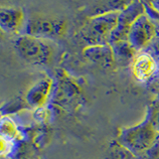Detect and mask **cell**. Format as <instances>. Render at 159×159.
<instances>
[{"mask_svg":"<svg viewBox=\"0 0 159 159\" xmlns=\"http://www.w3.org/2000/svg\"><path fill=\"white\" fill-rule=\"evenodd\" d=\"M155 25L152 22L151 18L145 13L133 23L129 30L127 40L137 52H141L143 48H145L151 42L155 36Z\"/></svg>","mask_w":159,"mask_h":159,"instance_id":"cell-6","label":"cell"},{"mask_svg":"<svg viewBox=\"0 0 159 159\" xmlns=\"http://www.w3.org/2000/svg\"><path fill=\"white\" fill-rule=\"evenodd\" d=\"M111 46L112 48L116 62L121 65H131L136 54L138 53L128 42V40H122V41L112 43Z\"/></svg>","mask_w":159,"mask_h":159,"instance_id":"cell-12","label":"cell"},{"mask_svg":"<svg viewBox=\"0 0 159 159\" xmlns=\"http://www.w3.org/2000/svg\"><path fill=\"white\" fill-rule=\"evenodd\" d=\"M51 80L49 78L42 79L30 89L27 93V102L34 107H41L46 102L51 89Z\"/></svg>","mask_w":159,"mask_h":159,"instance_id":"cell-10","label":"cell"},{"mask_svg":"<svg viewBox=\"0 0 159 159\" xmlns=\"http://www.w3.org/2000/svg\"><path fill=\"white\" fill-rule=\"evenodd\" d=\"M152 7L157 11V13H159V1H154V2H150Z\"/></svg>","mask_w":159,"mask_h":159,"instance_id":"cell-17","label":"cell"},{"mask_svg":"<svg viewBox=\"0 0 159 159\" xmlns=\"http://www.w3.org/2000/svg\"><path fill=\"white\" fill-rule=\"evenodd\" d=\"M15 47L24 61L32 65L45 66L52 61L54 49L50 40L25 34L18 37Z\"/></svg>","mask_w":159,"mask_h":159,"instance_id":"cell-3","label":"cell"},{"mask_svg":"<svg viewBox=\"0 0 159 159\" xmlns=\"http://www.w3.org/2000/svg\"><path fill=\"white\" fill-rule=\"evenodd\" d=\"M145 116L148 117L154 129L159 133V94L149 104Z\"/></svg>","mask_w":159,"mask_h":159,"instance_id":"cell-14","label":"cell"},{"mask_svg":"<svg viewBox=\"0 0 159 159\" xmlns=\"http://www.w3.org/2000/svg\"><path fill=\"white\" fill-rule=\"evenodd\" d=\"M84 56L92 63L103 69L112 68L116 64L112 48L109 44L88 46L84 50Z\"/></svg>","mask_w":159,"mask_h":159,"instance_id":"cell-8","label":"cell"},{"mask_svg":"<svg viewBox=\"0 0 159 159\" xmlns=\"http://www.w3.org/2000/svg\"><path fill=\"white\" fill-rule=\"evenodd\" d=\"M119 12L91 17L80 30V36L88 46L107 45L111 42L112 32L117 26Z\"/></svg>","mask_w":159,"mask_h":159,"instance_id":"cell-2","label":"cell"},{"mask_svg":"<svg viewBox=\"0 0 159 159\" xmlns=\"http://www.w3.org/2000/svg\"><path fill=\"white\" fill-rule=\"evenodd\" d=\"M131 1H98L93 3L91 6L88 8V14L91 17L101 16V15H106L113 12H120L129 5Z\"/></svg>","mask_w":159,"mask_h":159,"instance_id":"cell-11","label":"cell"},{"mask_svg":"<svg viewBox=\"0 0 159 159\" xmlns=\"http://www.w3.org/2000/svg\"><path fill=\"white\" fill-rule=\"evenodd\" d=\"M107 159H137L127 148L122 146L120 143L113 142L108 150Z\"/></svg>","mask_w":159,"mask_h":159,"instance_id":"cell-13","label":"cell"},{"mask_svg":"<svg viewBox=\"0 0 159 159\" xmlns=\"http://www.w3.org/2000/svg\"><path fill=\"white\" fill-rule=\"evenodd\" d=\"M138 159H159V133L150 148L144 152Z\"/></svg>","mask_w":159,"mask_h":159,"instance_id":"cell-16","label":"cell"},{"mask_svg":"<svg viewBox=\"0 0 159 159\" xmlns=\"http://www.w3.org/2000/svg\"><path fill=\"white\" fill-rule=\"evenodd\" d=\"M1 130H2V137L10 139V140L17 137L18 129L11 120H7V121L3 120Z\"/></svg>","mask_w":159,"mask_h":159,"instance_id":"cell-15","label":"cell"},{"mask_svg":"<svg viewBox=\"0 0 159 159\" xmlns=\"http://www.w3.org/2000/svg\"><path fill=\"white\" fill-rule=\"evenodd\" d=\"M24 23V13L18 7H2L0 9V25L3 31L17 33Z\"/></svg>","mask_w":159,"mask_h":159,"instance_id":"cell-9","label":"cell"},{"mask_svg":"<svg viewBox=\"0 0 159 159\" xmlns=\"http://www.w3.org/2000/svg\"><path fill=\"white\" fill-rule=\"evenodd\" d=\"M1 159H10V158H8L7 156H2V157H1Z\"/></svg>","mask_w":159,"mask_h":159,"instance_id":"cell-18","label":"cell"},{"mask_svg":"<svg viewBox=\"0 0 159 159\" xmlns=\"http://www.w3.org/2000/svg\"><path fill=\"white\" fill-rule=\"evenodd\" d=\"M27 35L45 40H53L63 36L66 31V22L60 18L32 17L26 24Z\"/></svg>","mask_w":159,"mask_h":159,"instance_id":"cell-4","label":"cell"},{"mask_svg":"<svg viewBox=\"0 0 159 159\" xmlns=\"http://www.w3.org/2000/svg\"><path fill=\"white\" fill-rule=\"evenodd\" d=\"M158 132L147 116L136 125L124 127L118 133L117 142L127 148L138 159L155 141Z\"/></svg>","mask_w":159,"mask_h":159,"instance_id":"cell-1","label":"cell"},{"mask_svg":"<svg viewBox=\"0 0 159 159\" xmlns=\"http://www.w3.org/2000/svg\"><path fill=\"white\" fill-rule=\"evenodd\" d=\"M131 70L134 78L140 82L150 80L157 71V64L150 54L138 52L131 64Z\"/></svg>","mask_w":159,"mask_h":159,"instance_id":"cell-7","label":"cell"},{"mask_svg":"<svg viewBox=\"0 0 159 159\" xmlns=\"http://www.w3.org/2000/svg\"><path fill=\"white\" fill-rule=\"evenodd\" d=\"M143 14H145V5L141 1H131L122 11L119 12L117 26L112 32L109 45L127 40L129 30L133 23Z\"/></svg>","mask_w":159,"mask_h":159,"instance_id":"cell-5","label":"cell"}]
</instances>
